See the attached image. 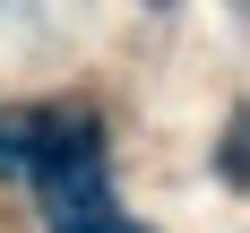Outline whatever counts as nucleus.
I'll return each instance as SVG.
<instances>
[{"label":"nucleus","instance_id":"f03ea898","mask_svg":"<svg viewBox=\"0 0 250 233\" xmlns=\"http://www.w3.org/2000/svg\"><path fill=\"white\" fill-rule=\"evenodd\" d=\"M52 233H147V225H129L121 207H112V190H95V199H78L52 216Z\"/></svg>","mask_w":250,"mask_h":233},{"label":"nucleus","instance_id":"f257e3e1","mask_svg":"<svg viewBox=\"0 0 250 233\" xmlns=\"http://www.w3.org/2000/svg\"><path fill=\"white\" fill-rule=\"evenodd\" d=\"M69 121L78 112H0V173H43V155L69 138Z\"/></svg>","mask_w":250,"mask_h":233}]
</instances>
